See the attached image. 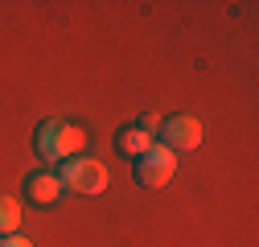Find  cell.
I'll return each instance as SVG.
<instances>
[{
  "label": "cell",
  "instance_id": "cell-2",
  "mask_svg": "<svg viewBox=\"0 0 259 247\" xmlns=\"http://www.w3.org/2000/svg\"><path fill=\"white\" fill-rule=\"evenodd\" d=\"M58 181H62V190H70V194H103V190H107V181H111V173H107L103 161L74 157V161L62 165Z\"/></svg>",
  "mask_w": 259,
  "mask_h": 247
},
{
  "label": "cell",
  "instance_id": "cell-1",
  "mask_svg": "<svg viewBox=\"0 0 259 247\" xmlns=\"http://www.w3.org/2000/svg\"><path fill=\"white\" fill-rule=\"evenodd\" d=\"M33 148L41 161H74L78 152L87 148V132L78 128V124H66V119H46L37 136H33Z\"/></svg>",
  "mask_w": 259,
  "mask_h": 247
},
{
  "label": "cell",
  "instance_id": "cell-5",
  "mask_svg": "<svg viewBox=\"0 0 259 247\" xmlns=\"http://www.w3.org/2000/svg\"><path fill=\"white\" fill-rule=\"evenodd\" d=\"M25 194H29V202H37V206H54L62 198V181H58V173L41 169V173H33L25 181Z\"/></svg>",
  "mask_w": 259,
  "mask_h": 247
},
{
  "label": "cell",
  "instance_id": "cell-7",
  "mask_svg": "<svg viewBox=\"0 0 259 247\" xmlns=\"http://www.w3.org/2000/svg\"><path fill=\"white\" fill-rule=\"evenodd\" d=\"M17 227H21V206H17V198L0 194V239H5V235H17Z\"/></svg>",
  "mask_w": 259,
  "mask_h": 247
},
{
  "label": "cell",
  "instance_id": "cell-3",
  "mask_svg": "<svg viewBox=\"0 0 259 247\" xmlns=\"http://www.w3.org/2000/svg\"><path fill=\"white\" fill-rule=\"evenodd\" d=\"M177 173V152H169L165 144H152L144 157L136 161V181L148 185V190H160V185H169Z\"/></svg>",
  "mask_w": 259,
  "mask_h": 247
},
{
  "label": "cell",
  "instance_id": "cell-4",
  "mask_svg": "<svg viewBox=\"0 0 259 247\" xmlns=\"http://www.w3.org/2000/svg\"><path fill=\"white\" fill-rule=\"evenodd\" d=\"M156 144H165L169 152H189L202 144V124L193 115H173V119H160V132Z\"/></svg>",
  "mask_w": 259,
  "mask_h": 247
},
{
  "label": "cell",
  "instance_id": "cell-8",
  "mask_svg": "<svg viewBox=\"0 0 259 247\" xmlns=\"http://www.w3.org/2000/svg\"><path fill=\"white\" fill-rule=\"evenodd\" d=\"M0 247H33V243L21 239V235H5V239H0Z\"/></svg>",
  "mask_w": 259,
  "mask_h": 247
},
{
  "label": "cell",
  "instance_id": "cell-6",
  "mask_svg": "<svg viewBox=\"0 0 259 247\" xmlns=\"http://www.w3.org/2000/svg\"><path fill=\"white\" fill-rule=\"evenodd\" d=\"M156 144V136H148L144 128H136V124H127V128H119V136H115V148L123 152L127 161H140L144 152Z\"/></svg>",
  "mask_w": 259,
  "mask_h": 247
}]
</instances>
